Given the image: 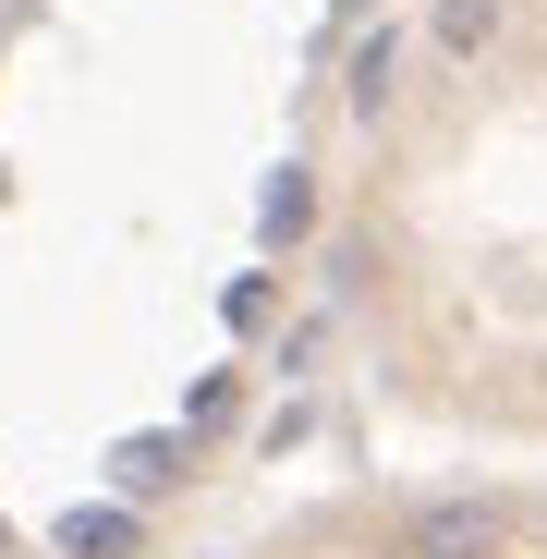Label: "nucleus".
Returning <instances> with one entry per match:
<instances>
[{
    "label": "nucleus",
    "instance_id": "1",
    "mask_svg": "<svg viewBox=\"0 0 547 559\" xmlns=\"http://www.w3.org/2000/svg\"><path fill=\"white\" fill-rule=\"evenodd\" d=\"M414 547L426 559H499V499H438L414 523Z\"/></svg>",
    "mask_w": 547,
    "mask_h": 559
},
{
    "label": "nucleus",
    "instance_id": "2",
    "mask_svg": "<svg viewBox=\"0 0 547 559\" xmlns=\"http://www.w3.org/2000/svg\"><path fill=\"white\" fill-rule=\"evenodd\" d=\"M49 535H61V559H122L134 547V511H61Z\"/></svg>",
    "mask_w": 547,
    "mask_h": 559
},
{
    "label": "nucleus",
    "instance_id": "3",
    "mask_svg": "<svg viewBox=\"0 0 547 559\" xmlns=\"http://www.w3.org/2000/svg\"><path fill=\"white\" fill-rule=\"evenodd\" d=\"M499 13H511V0H438V49H463V61H475V49L499 37Z\"/></svg>",
    "mask_w": 547,
    "mask_h": 559
},
{
    "label": "nucleus",
    "instance_id": "4",
    "mask_svg": "<svg viewBox=\"0 0 547 559\" xmlns=\"http://www.w3.org/2000/svg\"><path fill=\"white\" fill-rule=\"evenodd\" d=\"M110 475H122V499H158V487H170V438H122Z\"/></svg>",
    "mask_w": 547,
    "mask_h": 559
},
{
    "label": "nucleus",
    "instance_id": "5",
    "mask_svg": "<svg viewBox=\"0 0 547 559\" xmlns=\"http://www.w3.org/2000/svg\"><path fill=\"white\" fill-rule=\"evenodd\" d=\"M390 61H402L390 37H365V49H353V110H365V122H378V110H390Z\"/></svg>",
    "mask_w": 547,
    "mask_h": 559
},
{
    "label": "nucleus",
    "instance_id": "6",
    "mask_svg": "<svg viewBox=\"0 0 547 559\" xmlns=\"http://www.w3.org/2000/svg\"><path fill=\"white\" fill-rule=\"evenodd\" d=\"M255 219H267V243H293V231L317 219V195H305V170H281V182H267V207H255Z\"/></svg>",
    "mask_w": 547,
    "mask_h": 559
}]
</instances>
